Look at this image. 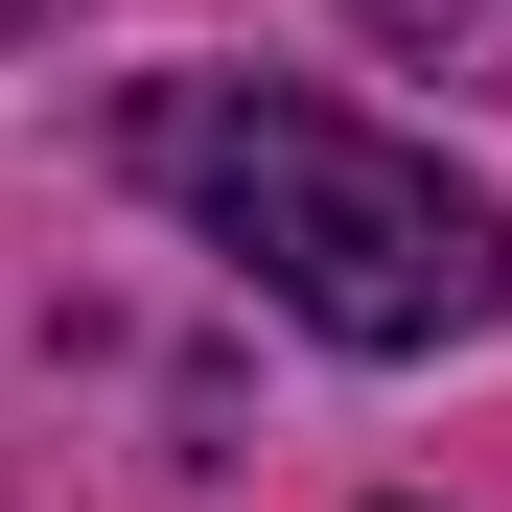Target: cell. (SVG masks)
I'll use <instances>...</instances> for the list:
<instances>
[{"instance_id": "1", "label": "cell", "mask_w": 512, "mask_h": 512, "mask_svg": "<svg viewBox=\"0 0 512 512\" xmlns=\"http://www.w3.org/2000/svg\"><path fill=\"white\" fill-rule=\"evenodd\" d=\"M140 187H187L326 350H443V326H489V280H512V233H489L466 163L373 140L350 94H256V70L140 94Z\"/></svg>"}, {"instance_id": "2", "label": "cell", "mask_w": 512, "mask_h": 512, "mask_svg": "<svg viewBox=\"0 0 512 512\" xmlns=\"http://www.w3.org/2000/svg\"><path fill=\"white\" fill-rule=\"evenodd\" d=\"M350 24L419 47V70H489V47H512V0H350Z\"/></svg>"}, {"instance_id": "3", "label": "cell", "mask_w": 512, "mask_h": 512, "mask_svg": "<svg viewBox=\"0 0 512 512\" xmlns=\"http://www.w3.org/2000/svg\"><path fill=\"white\" fill-rule=\"evenodd\" d=\"M24 24H47V0H0V47H24Z\"/></svg>"}]
</instances>
